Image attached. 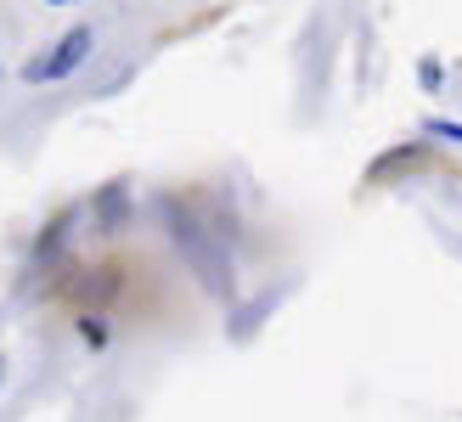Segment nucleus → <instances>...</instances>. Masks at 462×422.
I'll return each mask as SVG.
<instances>
[{
	"label": "nucleus",
	"instance_id": "7ed1b4c3",
	"mask_svg": "<svg viewBox=\"0 0 462 422\" xmlns=\"http://www.w3.org/2000/svg\"><path fill=\"white\" fill-rule=\"evenodd\" d=\"M79 333H85V338H90V344H97V349H102V344H107V333H102V321H97V316H90V321H85V316H79Z\"/></svg>",
	"mask_w": 462,
	"mask_h": 422
},
{
	"label": "nucleus",
	"instance_id": "f03ea898",
	"mask_svg": "<svg viewBox=\"0 0 462 422\" xmlns=\"http://www.w3.org/2000/svg\"><path fill=\"white\" fill-rule=\"evenodd\" d=\"M423 130L429 135H446V141H462V124L457 119H423Z\"/></svg>",
	"mask_w": 462,
	"mask_h": 422
},
{
	"label": "nucleus",
	"instance_id": "20e7f679",
	"mask_svg": "<svg viewBox=\"0 0 462 422\" xmlns=\"http://www.w3.org/2000/svg\"><path fill=\"white\" fill-rule=\"evenodd\" d=\"M0 378H6V366H0Z\"/></svg>",
	"mask_w": 462,
	"mask_h": 422
},
{
	"label": "nucleus",
	"instance_id": "39448f33",
	"mask_svg": "<svg viewBox=\"0 0 462 422\" xmlns=\"http://www.w3.org/2000/svg\"><path fill=\"white\" fill-rule=\"evenodd\" d=\"M51 6H62V0H51Z\"/></svg>",
	"mask_w": 462,
	"mask_h": 422
},
{
	"label": "nucleus",
	"instance_id": "f257e3e1",
	"mask_svg": "<svg viewBox=\"0 0 462 422\" xmlns=\"http://www.w3.org/2000/svg\"><path fill=\"white\" fill-rule=\"evenodd\" d=\"M90 51H97V34H90V29H68L51 51L23 68V79H29V85H57V79H68V74H79V62H85Z\"/></svg>",
	"mask_w": 462,
	"mask_h": 422
}]
</instances>
